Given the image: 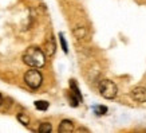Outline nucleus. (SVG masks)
<instances>
[{
	"label": "nucleus",
	"instance_id": "5",
	"mask_svg": "<svg viewBox=\"0 0 146 133\" xmlns=\"http://www.w3.org/2000/svg\"><path fill=\"white\" fill-rule=\"evenodd\" d=\"M60 133H70L74 132V124L72 121L70 120H63L60 124H59V129H58Z\"/></svg>",
	"mask_w": 146,
	"mask_h": 133
},
{
	"label": "nucleus",
	"instance_id": "2",
	"mask_svg": "<svg viewBox=\"0 0 146 133\" xmlns=\"http://www.w3.org/2000/svg\"><path fill=\"white\" fill-rule=\"evenodd\" d=\"M99 93L103 98L106 100H113V98L117 97V93H118V89H117V85L110 80H102L99 82Z\"/></svg>",
	"mask_w": 146,
	"mask_h": 133
},
{
	"label": "nucleus",
	"instance_id": "7",
	"mask_svg": "<svg viewBox=\"0 0 146 133\" xmlns=\"http://www.w3.org/2000/svg\"><path fill=\"white\" fill-rule=\"evenodd\" d=\"M70 89H71V93L74 94L78 100H79V102H82V94H80V92H79V88H78V85H76V82H75V80H71L70 81Z\"/></svg>",
	"mask_w": 146,
	"mask_h": 133
},
{
	"label": "nucleus",
	"instance_id": "6",
	"mask_svg": "<svg viewBox=\"0 0 146 133\" xmlns=\"http://www.w3.org/2000/svg\"><path fill=\"white\" fill-rule=\"evenodd\" d=\"M44 49H46V54L48 55V57H52L54 54H55V50H56V44H55V40H54L52 36H50L47 42L44 44Z\"/></svg>",
	"mask_w": 146,
	"mask_h": 133
},
{
	"label": "nucleus",
	"instance_id": "12",
	"mask_svg": "<svg viewBox=\"0 0 146 133\" xmlns=\"http://www.w3.org/2000/svg\"><path fill=\"white\" fill-rule=\"evenodd\" d=\"M59 40H60V44H62V49H63V51L64 53H68V47H67V42H66V39H64V36H63V34L60 32L59 34Z\"/></svg>",
	"mask_w": 146,
	"mask_h": 133
},
{
	"label": "nucleus",
	"instance_id": "14",
	"mask_svg": "<svg viewBox=\"0 0 146 133\" xmlns=\"http://www.w3.org/2000/svg\"><path fill=\"white\" fill-rule=\"evenodd\" d=\"M94 110H95V113L97 114H106L107 113V108L106 106H94Z\"/></svg>",
	"mask_w": 146,
	"mask_h": 133
},
{
	"label": "nucleus",
	"instance_id": "11",
	"mask_svg": "<svg viewBox=\"0 0 146 133\" xmlns=\"http://www.w3.org/2000/svg\"><path fill=\"white\" fill-rule=\"evenodd\" d=\"M74 34H75L76 38L82 39V38H84V36H86V30H84V27H78V28H75V30H74Z\"/></svg>",
	"mask_w": 146,
	"mask_h": 133
},
{
	"label": "nucleus",
	"instance_id": "15",
	"mask_svg": "<svg viewBox=\"0 0 146 133\" xmlns=\"http://www.w3.org/2000/svg\"><path fill=\"white\" fill-rule=\"evenodd\" d=\"M1 102H3V97H1V94H0V105H1Z\"/></svg>",
	"mask_w": 146,
	"mask_h": 133
},
{
	"label": "nucleus",
	"instance_id": "4",
	"mask_svg": "<svg viewBox=\"0 0 146 133\" xmlns=\"http://www.w3.org/2000/svg\"><path fill=\"white\" fill-rule=\"evenodd\" d=\"M130 96L134 101L137 102H146V88H142V86H137L134 88L131 92H130Z\"/></svg>",
	"mask_w": 146,
	"mask_h": 133
},
{
	"label": "nucleus",
	"instance_id": "8",
	"mask_svg": "<svg viewBox=\"0 0 146 133\" xmlns=\"http://www.w3.org/2000/svg\"><path fill=\"white\" fill-rule=\"evenodd\" d=\"M51 130H52L51 124H48V122H43V124H40V126H39V132L40 133H50Z\"/></svg>",
	"mask_w": 146,
	"mask_h": 133
},
{
	"label": "nucleus",
	"instance_id": "1",
	"mask_svg": "<svg viewBox=\"0 0 146 133\" xmlns=\"http://www.w3.org/2000/svg\"><path fill=\"white\" fill-rule=\"evenodd\" d=\"M23 62L30 67L40 69V67L44 66V63H46V54L40 47L31 46L23 54Z\"/></svg>",
	"mask_w": 146,
	"mask_h": 133
},
{
	"label": "nucleus",
	"instance_id": "10",
	"mask_svg": "<svg viewBox=\"0 0 146 133\" xmlns=\"http://www.w3.org/2000/svg\"><path fill=\"white\" fill-rule=\"evenodd\" d=\"M18 121L20 122V124L26 125V126L30 124V118H28V116L24 114V113H19L18 114Z\"/></svg>",
	"mask_w": 146,
	"mask_h": 133
},
{
	"label": "nucleus",
	"instance_id": "9",
	"mask_svg": "<svg viewBox=\"0 0 146 133\" xmlns=\"http://www.w3.org/2000/svg\"><path fill=\"white\" fill-rule=\"evenodd\" d=\"M35 108L38 110H47V109H48V102L47 101H36Z\"/></svg>",
	"mask_w": 146,
	"mask_h": 133
},
{
	"label": "nucleus",
	"instance_id": "13",
	"mask_svg": "<svg viewBox=\"0 0 146 133\" xmlns=\"http://www.w3.org/2000/svg\"><path fill=\"white\" fill-rule=\"evenodd\" d=\"M68 98H70V105L71 106H74V108H76L78 105H79V100L74 96L72 93H70V96H68Z\"/></svg>",
	"mask_w": 146,
	"mask_h": 133
},
{
	"label": "nucleus",
	"instance_id": "3",
	"mask_svg": "<svg viewBox=\"0 0 146 133\" xmlns=\"http://www.w3.org/2000/svg\"><path fill=\"white\" fill-rule=\"evenodd\" d=\"M24 82L28 88L31 89H38L43 82V77H42V73H40L38 69L32 67V70H28L24 74Z\"/></svg>",
	"mask_w": 146,
	"mask_h": 133
}]
</instances>
